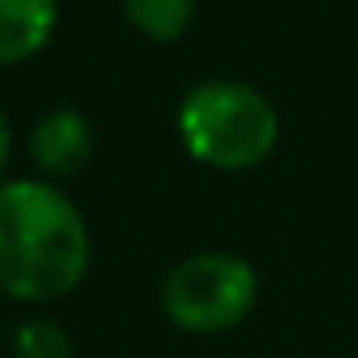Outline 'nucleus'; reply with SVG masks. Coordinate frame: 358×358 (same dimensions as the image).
Masks as SVG:
<instances>
[{"instance_id":"6","label":"nucleus","mask_w":358,"mask_h":358,"mask_svg":"<svg viewBox=\"0 0 358 358\" xmlns=\"http://www.w3.org/2000/svg\"><path fill=\"white\" fill-rule=\"evenodd\" d=\"M129 25L155 42H176L196 17V0H121Z\"/></svg>"},{"instance_id":"1","label":"nucleus","mask_w":358,"mask_h":358,"mask_svg":"<svg viewBox=\"0 0 358 358\" xmlns=\"http://www.w3.org/2000/svg\"><path fill=\"white\" fill-rule=\"evenodd\" d=\"M92 238L67 192L46 179L0 183V292L59 300L88 275Z\"/></svg>"},{"instance_id":"5","label":"nucleus","mask_w":358,"mask_h":358,"mask_svg":"<svg viewBox=\"0 0 358 358\" xmlns=\"http://www.w3.org/2000/svg\"><path fill=\"white\" fill-rule=\"evenodd\" d=\"M59 21V0H0V67L38 55Z\"/></svg>"},{"instance_id":"8","label":"nucleus","mask_w":358,"mask_h":358,"mask_svg":"<svg viewBox=\"0 0 358 358\" xmlns=\"http://www.w3.org/2000/svg\"><path fill=\"white\" fill-rule=\"evenodd\" d=\"M8 155H13V129H8V117L0 113V179H4V167H8Z\"/></svg>"},{"instance_id":"7","label":"nucleus","mask_w":358,"mask_h":358,"mask_svg":"<svg viewBox=\"0 0 358 358\" xmlns=\"http://www.w3.org/2000/svg\"><path fill=\"white\" fill-rule=\"evenodd\" d=\"M13 358H76V342L63 325L46 317H29L13 334Z\"/></svg>"},{"instance_id":"3","label":"nucleus","mask_w":358,"mask_h":358,"mask_svg":"<svg viewBox=\"0 0 358 358\" xmlns=\"http://www.w3.org/2000/svg\"><path fill=\"white\" fill-rule=\"evenodd\" d=\"M259 296V275L242 255L200 250L167 271L163 313L187 334H221L246 321Z\"/></svg>"},{"instance_id":"4","label":"nucleus","mask_w":358,"mask_h":358,"mask_svg":"<svg viewBox=\"0 0 358 358\" xmlns=\"http://www.w3.org/2000/svg\"><path fill=\"white\" fill-rule=\"evenodd\" d=\"M29 159L46 171V176H76L92 159V125L80 108H50L38 117L34 134H29Z\"/></svg>"},{"instance_id":"2","label":"nucleus","mask_w":358,"mask_h":358,"mask_svg":"<svg viewBox=\"0 0 358 358\" xmlns=\"http://www.w3.org/2000/svg\"><path fill=\"white\" fill-rule=\"evenodd\" d=\"M179 138L183 146L217 167V171H242L271 155L279 142V113L267 96L242 80L217 76L200 80L179 100Z\"/></svg>"}]
</instances>
